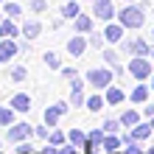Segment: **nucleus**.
Segmentation results:
<instances>
[{
    "mask_svg": "<svg viewBox=\"0 0 154 154\" xmlns=\"http://www.w3.org/2000/svg\"><path fill=\"white\" fill-rule=\"evenodd\" d=\"M121 118H106L104 121V132H109V134H118V129H121Z\"/></svg>",
    "mask_w": 154,
    "mask_h": 154,
    "instance_id": "nucleus-30",
    "label": "nucleus"
},
{
    "mask_svg": "<svg viewBox=\"0 0 154 154\" xmlns=\"http://www.w3.org/2000/svg\"><path fill=\"white\" fill-rule=\"evenodd\" d=\"M28 8H31L34 14H42L45 8H48V3H45V0H31V3H28Z\"/></svg>",
    "mask_w": 154,
    "mask_h": 154,
    "instance_id": "nucleus-34",
    "label": "nucleus"
},
{
    "mask_svg": "<svg viewBox=\"0 0 154 154\" xmlns=\"http://www.w3.org/2000/svg\"><path fill=\"white\" fill-rule=\"evenodd\" d=\"M3 20H6V17H3V14H0V23H3Z\"/></svg>",
    "mask_w": 154,
    "mask_h": 154,
    "instance_id": "nucleus-45",
    "label": "nucleus"
},
{
    "mask_svg": "<svg viewBox=\"0 0 154 154\" xmlns=\"http://www.w3.org/2000/svg\"><path fill=\"white\" fill-rule=\"evenodd\" d=\"M106 154H126V151H106Z\"/></svg>",
    "mask_w": 154,
    "mask_h": 154,
    "instance_id": "nucleus-40",
    "label": "nucleus"
},
{
    "mask_svg": "<svg viewBox=\"0 0 154 154\" xmlns=\"http://www.w3.org/2000/svg\"><path fill=\"white\" fill-rule=\"evenodd\" d=\"M126 70H129V76L134 81H151L154 62H151V56H132V62L126 65Z\"/></svg>",
    "mask_w": 154,
    "mask_h": 154,
    "instance_id": "nucleus-2",
    "label": "nucleus"
},
{
    "mask_svg": "<svg viewBox=\"0 0 154 154\" xmlns=\"http://www.w3.org/2000/svg\"><path fill=\"white\" fill-rule=\"evenodd\" d=\"M17 53H20V45H17V39H0V62H11Z\"/></svg>",
    "mask_w": 154,
    "mask_h": 154,
    "instance_id": "nucleus-10",
    "label": "nucleus"
},
{
    "mask_svg": "<svg viewBox=\"0 0 154 154\" xmlns=\"http://www.w3.org/2000/svg\"><path fill=\"white\" fill-rule=\"evenodd\" d=\"M79 14H81V8H79V3H76V0H70V3H65V6H62V17H65V20H76Z\"/></svg>",
    "mask_w": 154,
    "mask_h": 154,
    "instance_id": "nucleus-24",
    "label": "nucleus"
},
{
    "mask_svg": "<svg viewBox=\"0 0 154 154\" xmlns=\"http://www.w3.org/2000/svg\"><path fill=\"white\" fill-rule=\"evenodd\" d=\"M14 106L11 104H8V106H0V126H11L14 123Z\"/></svg>",
    "mask_w": 154,
    "mask_h": 154,
    "instance_id": "nucleus-26",
    "label": "nucleus"
},
{
    "mask_svg": "<svg viewBox=\"0 0 154 154\" xmlns=\"http://www.w3.org/2000/svg\"><path fill=\"white\" fill-rule=\"evenodd\" d=\"M104 34H106V42H109V45H121L126 37H123V34H126V25L121 23V20H118V23H106V28H104Z\"/></svg>",
    "mask_w": 154,
    "mask_h": 154,
    "instance_id": "nucleus-8",
    "label": "nucleus"
},
{
    "mask_svg": "<svg viewBox=\"0 0 154 154\" xmlns=\"http://www.w3.org/2000/svg\"><path fill=\"white\" fill-rule=\"evenodd\" d=\"M151 93H154V76H151Z\"/></svg>",
    "mask_w": 154,
    "mask_h": 154,
    "instance_id": "nucleus-41",
    "label": "nucleus"
},
{
    "mask_svg": "<svg viewBox=\"0 0 154 154\" xmlns=\"http://www.w3.org/2000/svg\"><path fill=\"white\" fill-rule=\"evenodd\" d=\"M87 39H90V45L98 51V48H104V42H106V34L104 31H90L87 34Z\"/></svg>",
    "mask_w": 154,
    "mask_h": 154,
    "instance_id": "nucleus-27",
    "label": "nucleus"
},
{
    "mask_svg": "<svg viewBox=\"0 0 154 154\" xmlns=\"http://www.w3.org/2000/svg\"><path fill=\"white\" fill-rule=\"evenodd\" d=\"M151 62H154V48H151Z\"/></svg>",
    "mask_w": 154,
    "mask_h": 154,
    "instance_id": "nucleus-42",
    "label": "nucleus"
},
{
    "mask_svg": "<svg viewBox=\"0 0 154 154\" xmlns=\"http://www.w3.org/2000/svg\"><path fill=\"white\" fill-rule=\"evenodd\" d=\"M51 132H53V129H51L48 123H42V126H34V134H37L39 140H51Z\"/></svg>",
    "mask_w": 154,
    "mask_h": 154,
    "instance_id": "nucleus-32",
    "label": "nucleus"
},
{
    "mask_svg": "<svg viewBox=\"0 0 154 154\" xmlns=\"http://www.w3.org/2000/svg\"><path fill=\"white\" fill-rule=\"evenodd\" d=\"M149 93H151V87L149 84H143V81H137V84H134V90H132V93H129V101L134 104V106H143V104H146L149 101Z\"/></svg>",
    "mask_w": 154,
    "mask_h": 154,
    "instance_id": "nucleus-12",
    "label": "nucleus"
},
{
    "mask_svg": "<svg viewBox=\"0 0 154 154\" xmlns=\"http://www.w3.org/2000/svg\"><path fill=\"white\" fill-rule=\"evenodd\" d=\"M20 31H23L25 39H37L39 34H42V23H39V20H25Z\"/></svg>",
    "mask_w": 154,
    "mask_h": 154,
    "instance_id": "nucleus-18",
    "label": "nucleus"
},
{
    "mask_svg": "<svg viewBox=\"0 0 154 154\" xmlns=\"http://www.w3.org/2000/svg\"><path fill=\"white\" fill-rule=\"evenodd\" d=\"M81 104H87L84 90H70V106H81Z\"/></svg>",
    "mask_w": 154,
    "mask_h": 154,
    "instance_id": "nucleus-28",
    "label": "nucleus"
},
{
    "mask_svg": "<svg viewBox=\"0 0 154 154\" xmlns=\"http://www.w3.org/2000/svg\"><path fill=\"white\" fill-rule=\"evenodd\" d=\"M70 112V104L67 101H56V104H51L48 109H45V115H42V121L51 126V129H56V123L62 121V115H67Z\"/></svg>",
    "mask_w": 154,
    "mask_h": 154,
    "instance_id": "nucleus-4",
    "label": "nucleus"
},
{
    "mask_svg": "<svg viewBox=\"0 0 154 154\" xmlns=\"http://www.w3.org/2000/svg\"><path fill=\"white\" fill-rule=\"evenodd\" d=\"M45 65H48L51 70H62V62H59V56H56V53H53V51H48V53H45Z\"/></svg>",
    "mask_w": 154,
    "mask_h": 154,
    "instance_id": "nucleus-29",
    "label": "nucleus"
},
{
    "mask_svg": "<svg viewBox=\"0 0 154 154\" xmlns=\"http://www.w3.org/2000/svg\"><path fill=\"white\" fill-rule=\"evenodd\" d=\"M106 104H109V106H121L123 101H126V93H123V90L121 87H115V84H109V87H106Z\"/></svg>",
    "mask_w": 154,
    "mask_h": 154,
    "instance_id": "nucleus-15",
    "label": "nucleus"
},
{
    "mask_svg": "<svg viewBox=\"0 0 154 154\" xmlns=\"http://www.w3.org/2000/svg\"><path fill=\"white\" fill-rule=\"evenodd\" d=\"M8 79H11L14 84H23V81L28 79V70H25L23 65H14V67H8Z\"/></svg>",
    "mask_w": 154,
    "mask_h": 154,
    "instance_id": "nucleus-22",
    "label": "nucleus"
},
{
    "mask_svg": "<svg viewBox=\"0 0 154 154\" xmlns=\"http://www.w3.org/2000/svg\"><path fill=\"white\" fill-rule=\"evenodd\" d=\"M121 123L126 126V129H132V126H137L140 123V115H137V109H123V115H121Z\"/></svg>",
    "mask_w": 154,
    "mask_h": 154,
    "instance_id": "nucleus-21",
    "label": "nucleus"
},
{
    "mask_svg": "<svg viewBox=\"0 0 154 154\" xmlns=\"http://www.w3.org/2000/svg\"><path fill=\"white\" fill-rule=\"evenodd\" d=\"M0 6H3V0H0Z\"/></svg>",
    "mask_w": 154,
    "mask_h": 154,
    "instance_id": "nucleus-49",
    "label": "nucleus"
},
{
    "mask_svg": "<svg viewBox=\"0 0 154 154\" xmlns=\"http://www.w3.org/2000/svg\"><path fill=\"white\" fill-rule=\"evenodd\" d=\"M151 17H154V11H151Z\"/></svg>",
    "mask_w": 154,
    "mask_h": 154,
    "instance_id": "nucleus-50",
    "label": "nucleus"
},
{
    "mask_svg": "<svg viewBox=\"0 0 154 154\" xmlns=\"http://www.w3.org/2000/svg\"><path fill=\"white\" fill-rule=\"evenodd\" d=\"M143 115H146L149 121H151V118H154V104H149V101L143 104Z\"/></svg>",
    "mask_w": 154,
    "mask_h": 154,
    "instance_id": "nucleus-39",
    "label": "nucleus"
},
{
    "mask_svg": "<svg viewBox=\"0 0 154 154\" xmlns=\"http://www.w3.org/2000/svg\"><path fill=\"white\" fill-rule=\"evenodd\" d=\"M151 42H154V34H151Z\"/></svg>",
    "mask_w": 154,
    "mask_h": 154,
    "instance_id": "nucleus-47",
    "label": "nucleus"
},
{
    "mask_svg": "<svg viewBox=\"0 0 154 154\" xmlns=\"http://www.w3.org/2000/svg\"><path fill=\"white\" fill-rule=\"evenodd\" d=\"M104 137H106L104 126H101V129H93V132H90V143H93V146H104Z\"/></svg>",
    "mask_w": 154,
    "mask_h": 154,
    "instance_id": "nucleus-31",
    "label": "nucleus"
},
{
    "mask_svg": "<svg viewBox=\"0 0 154 154\" xmlns=\"http://www.w3.org/2000/svg\"><path fill=\"white\" fill-rule=\"evenodd\" d=\"M126 3H137V0H126Z\"/></svg>",
    "mask_w": 154,
    "mask_h": 154,
    "instance_id": "nucleus-44",
    "label": "nucleus"
},
{
    "mask_svg": "<svg viewBox=\"0 0 154 154\" xmlns=\"http://www.w3.org/2000/svg\"><path fill=\"white\" fill-rule=\"evenodd\" d=\"M151 126H154V118H151Z\"/></svg>",
    "mask_w": 154,
    "mask_h": 154,
    "instance_id": "nucleus-46",
    "label": "nucleus"
},
{
    "mask_svg": "<svg viewBox=\"0 0 154 154\" xmlns=\"http://www.w3.org/2000/svg\"><path fill=\"white\" fill-rule=\"evenodd\" d=\"M118 20L126 25V31H140L146 23V6L143 3H129L118 11Z\"/></svg>",
    "mask_w": 154,
    "mask_h": 154,
    "instance_id": "nucleus-1",
    "label": "nucleus"
},
{
    "mask_svg": "<svg viewBox=\"0 0 154 154\" xmlns=\"http://www.w3.org/2000/svg\"><path fill=\"white\" fill-rule=\"evenodd\" d=\"M90 3H95V0H90Z\"/></svg>",
    "mask_w": 154,
    "mask_h": 154,
    "instance_id": "nucleus-48",
    "label": "nucleus"
},
{
    "mask_svg": "<svg viewBox=\"0 0 154 154\" xmlns=\"http://www.w3.org/2000/svg\"><path fill=\"white\" fill-rule=\"evenodd\" d=\"M70 154H81V151H79V149H76V151H70Z\"/></svg>",
    "mask_w": 154,
    "mask_h": 154,
    "instance_id": "nucleus-43",
    "label": "nucleus"
},
{
    "mask_svg": "<svg viewBox=\"0 0 154 154\" xmlns=\"http://www.w3.org/2000/svg\"><path fill=\"white\" fill-rule=\"evenodd\" d=\"M104 62H106V65H109V67L115 70V76L129 73V70H123V65H121V53H118L115 48H104Z\"/></svg>",
    "mask_w": 154,
    "mask_h": 154,
    "instance_id": "nucleus-11",
    "label": "nucleus"
},
{
    "mask_svg": "<svg viewBox=\"0 0 154 154\" xmlns=\"http://www.w3.org/2000/svg\"><path fill=\"white\" fill-rule=\"evenodd\" d=\"M67 143H73V146H76L79 151H84V149H87V143H90V134H84L81 129H70V134H67Z\"/></svg>",
    "mask_w": 154,
    "mask_h": 154,
    "instance_id": "nucleus-19",
    "label": "nucleus"
},
{
    "mask_svg": "<svg viewBox=\"0 0 154 154\" xmlns=\"http://www.w3.org/2000/svg\"><path fill=\"white\" fill-rule=\"evenodd\" d=\"M8 104H11L17 112H28V109H31V95H25V93H14L11 98H8Z\"/></svg>",
    "mask_w": 154,
    "mask_h": 154,
    "instance_id": "nucleus-17",
    "label": "nucleus"
},
{
    "mask_svg": "<svg viewBox=\"0 0 154 154\" xmlns=\"http://www.w3.org/2000/svg\"><path fill=\"white\" fill-rule=\"evenodd\" d=\"M104 104H106V95H90L84 106H87L90 112H101V109H104Z\"/></svg>",
    "mask_w": 154,
    "mask_h": 154,
    "instance_id": "nucleus-23",
    "label": "nucleus"
},
{
    "mask_svg": "<svg viewBox=\"0 0 154 154\" xmlns=\"http://www.w3.org/2000/svg\"><path fill=\"white\" fill-rule=\"evenodd\" d=\"M17 34H23L20 28H17V23L11 20V17H6V20L3 23H0V39H17Z\"/></svg>",
    "mask_w": 154,
    "mask_h": 154,
    "instance_id": "nucleus-16",
    "label": "nucleus"
},
{
    "mask_svg": "<svg viewBox=\"0 0 154 154\" xmlns=\"http://www.w3.org/2000/svg\"><path fill=\"white\" fill-rule=\"evenodd\" d=\"M3 14H6V17H11V20H14V17H23V6H20V0H6V3H3Z\"/></svg>",
    "mask_w": 154,
    "mask_h": 154,
    "instance_id": "nucleus-20",
    "label": "nucleus"
},
{
    "mask_svg": "<svg viewBox=\"0 0 154 154\" xmlns=\"http://www.w3.org/2000/svg\"><path fill=\"white\" fill-rule=\"evenodd\" d=\"M129 134H132V140H149L151 137V134H154V126H151V121L149 123H137V126H132V129H129Z\"/></svg>",
    "mask_w": 154,
    "mask_h": 154,
    "instance_id": "nucleus-13",
    "label": "nucleus"
},
{
    "mask_svg": "<svg viewBox=\"0 0 154 154\" xmlns=\"http://www.w3.org/2000/svg\"><path fill=\"white\" fill-rule=\"evenodd\" d=\"M93 14H95V20L109 23L115 17V3H112V0H95V3H93Z\"/></svg>",
    "mask_w": 154,
    "mask_h": 154,
    "instance_id": "nucleus-7",
    "label": "nucleus"
},
{
    "mask_svg": "<svg viewBox=\"0 0 154 154\" xmlns=\"http://www.w3.org/2000/svg\"><path fill=\"white\" fill-rule=\"evenodd\" d=\"M93 20H95V14H79L73 20L76 34H90V31H93Z\"/></svg>",
    "mask_w": 154,
    "mask_h": 154,
    "instance_id": "nucleus-14",
    "label": "nucleus"
},
{
    "mask_svg": "<svg viewBox=\"0 0 154 154\" xmlns=\"http://www.w3.org/2000/svg\"><path fill=\"white\" fill-rule=\"evenodd\" d=\"M17 45H20V53H28V51H31V39H25V37L17 42Z\"/></svg>",
    "mask_w": 154,
    "mask_h": 154,
    "instance_id": "nucleus-38",
    "label": "nucleus"
},
{
    "mask_svg": "<svg viewBox=\"0 0 154 154\" xmlns=\"http://www.w3.org/2000/svg\"><path fill=\"white\" fill-rule=\"evenodd\" d=\"M37 154H42V151H37Z\"/></svg>",
    "mask_w": 154,
    "mask_h": 154,
    "instance_id": "nucleus-51",
    "label": "nucleus"
},
{
    "mask_svg": "<svg viewBox=\"0 0 154 154\" xmlns=\"http://www.w3.org/2000/svg\"><path fill=\"white\" fill-rule=\"evenodd\" d=\"M17 154H37V151L28 146V140H23V143H17Z\"/></svg>",
    "mask_w": 154,
    "mask_h": 154,
    "instance_id": "nucleus-36",
    "label": "nucleus"
},
{
    "mask_svg": "<svg viewBox=\"0 0 154 154\" xmlns=\"http://www.w3.org/2000/svg\"><path fill=\"white\" fill-rule=\"evenodd\" d=\"M121 146H123V137H121V134H109V132H106V137H104V149H106V151H118Z\"/></svg>",
    "mask_w": 154,
    "mask_h": 154,
    "instance_id": "nucleus-25",
    "label": "nucleus"
},
{
    "mask_svg": "<svg viewBox=\"0 0 154 154\" xmlns=\"http://www.w3.org/2000/svg\"><path fill=\"white\" fill-rule=\"evenodd\" d=\"M87 45H90V39L84 37V34H76V37L67 39V53H70V56H84Z\"/></svg>",
    "mask_w": 154,
    "mask_h": 154,
    "instance_id": "nucleus-9",
    "label": "nucleus"
},
{
    "mask_svg": "<svg viewBox=\"0 0 154 154\" xmlns=\"http://www.w3.org/2000/svg\"><path fill=\"white\" fill-rule=\"evenodd\" d=\"M87 84H93V90H106L112 84V67H90L87 70Z\"/></svg>",
    "mask_w": 154,
    "mask_h": 154,
    "instance_id": "nucleus-3",
    "label": "nucleus"
},
{
    "mask_svg": "<svg viewBox=\"0 0 154 154\" xmlns=\"http://www.w3.org/2000/svg\"><path fill=\"white\" fill-rule=\"evenodd\" d=\"M126 154H143L140 140H129V143H126Z\"/></svg>",
    "mask_w": 154,
    "mask_h": 154,
    "instance_id": "nucleus-35",
    "label": "nucleus"
},
{
    "mask_svg": "<svg viewBox=\"0 0 154 154\" xmlns=\"http://www.w3.org/2000/svg\"><path fill=\"white\" fill-rule=\"evenodd\" d=\"M62 76H65V79H76L79 70H76V67H62Z\"/></svg>",
    "mask_w": 154,
    "mask_h": 154,
    "instance_id": "nucleus-37",
    "label": "nucleus"
},
{
    "mask_svg": "<svg viewBox=\"0 0 154 154\" xmlns=\"http://www.w3.org/2000/svg\"><path fill=\"white\" fill-rule=\"evenodd\" d=\"M121 51L123 53H132V56H151V45L146 39L134 37V39H123L121 42Z\"/></svg>",
    "mask_w": 154,
    "mask_h": 154,
    "instance_id": "nucleus-5",
    "label": "nucleus"
},
{
    "mask_svg": "<svg viewBox=\"0 0 154 154\" xmlns=\"http://www.w3.org/2000/svg\"><path fill=\"white\" fill-rule=\"evenodd\" d=\"M65 140H67V134H65V132H59V129H53V132H51V143H53V146H65Z\"/></svg>",
    "mask_w": 154,
    "mask_h": 154,
    "instance_id": "nucleus-33",
    "label": "nucleus"
},
{
    "mask_svg": "<svg viewBox=\"0 0 154 154\" xmlns=\"http://www.w3.org/2000/svg\"><path fill=\"white\" fill-rule=\"evenodd\" d=\"M31 134H34V126L23 121V123H11V126H8V132H6V137L11 140V143H23V140H28Z\"/></svg>",
    "mask_w": 154,
    "mask_h": 154,
    "instance_id": "nucleus-6",
    "label": "nucleus"
}]
</instances>
